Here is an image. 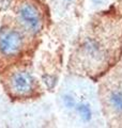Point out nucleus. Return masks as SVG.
Returning a JSON list of instances; mask_svg holds the SVG:
<instances>
[{"label":"nucleus","instance_id":"nucleus-7","mask_svg":"<svg viewBox=\"0 0 122 128\" xmlns=\"http://www.w3.org/2000/svg\"><path fill=\"white\" fill-rule=\"evenodd\" d=\"M92 1L94 2V3H96V4H97V3H101V2H102V0H92Z\"/></svg>","mask_w":122,"mask_h":128},{"label":"nucleus","instance_id":"nucleus-6","mask_svg":"<svg viewBox=\"0 0 122 128\" xmlns=\"http://www.w3.org/2000/svg\"><path fill=\"white\" fill-rule=\"evenodd\" d=\"M62 102H63V106L68 108V109H73V108H75L77 102L75 100V98L73 97L71 94H66L62 97Z\"/></svg>","mask_w":122,"mask_h":128},{"label":"nucleus","instance_id":"nucleus-3","mask_svg":"<svg viewBox=\"0 0 122 128\" xmlns=\"http://www.w3.org/2000/svg\"><path fill=\"white\" fill-rule=\"evenodd\" d=\"M35 80L30 73L25 70L16 72L10 78V90L19 97L29 96L34 91Z\"/></svg>","mask_w":122,"mask_h":128},{"label":"nucleus","instance_id":"nucleus-4","mask_svg":"<svg viewBox=\"0 0 122 128\" xmlns=\"http://www.w3.org/2000/svg\"><path fill=\"white\" fill-rule=\"evenodd\" d=\"M76 111L78 115L80 116V118L85 122H89L92 118V111H91V108L89 104L86 102H83V104H79V105H76Z\"/></svg>","mask_w":122,"mask_h":128},{"label":"nucleus","instance_id":"nucleus-2","mask_svg":"<svg viewBox=\"0 0 122 128\" xmlns=\"http://www.w3.org/2000/svg\"><path fill=\"white\" fill-rule=\"evenodd\" d=\"M24 47L22 32L12 28L0 30V54L6 58H13L20 54Z\"/></svg>","mask_w":122,"mask_h":128},{"label":"nucleus","instance_id":"nucleus-5","mask_svg":"<svg viewBox=\"0 0 122 128\" xmlns=\"http://www.w3.org/2000/svg\"><path fill=\"white\" fill-rule=\"evenodd\" d=\"M109 102L117 111L122 112V92H111L109 95Z\"/></svg>","mask_w":122,"mask_h":128},{"label":"nucleus","instance_id":"nucleus-1","mask_svg":"<svg viewBox=\"0 0 122 128\" xmlns=\"http://www.w3.org/2000/svg\"><path fill=\"white\" fill-rule=\"evenodd\" d=\"M16 14H17V18L22 24V26L31 33H38L42 29V14L34 3L29 1L22 2L17 6Z\"/></svg>","mask_w":122,"mask_h":128}]
</instances>
